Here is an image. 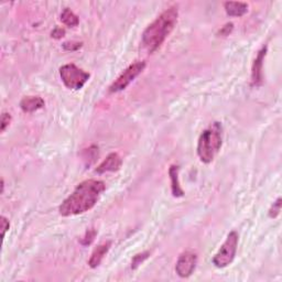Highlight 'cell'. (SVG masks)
I'll return each instance as SVG.
<instances>
[{"instance_id": "6", "label": "cell", "mask_w": 282, "mask_h": 282, "mask_svg": "<svg viewBox=\"0 0 282 282\" xmlns=\"http://www.w3.org/2000/svg\"><path fill=\"white\" fill-rule=\"evenodd\" d=\"M146 68V62L144 61H137L134 64L129 65V66L124 70V72L119 75V78L112 84L110 88V93H118L124 88H127V86L132 82V80L138 76L140 73H142V70Z\"/></svg>"}, {"instance_id": "15", "label": "cell", "mask_w": 282, "mask_h": 282, "mask_svg": "<svg viewBox=\"0 0 282 282\" xmlns=\"http://www.w3.org/2000/svg\"><path fill=\"white\" fill-rule=\"evenodd\" d=\"M150 256V252H144L141 254H136V256L132 258V269H137L139 266L142 264L146 259H148Z\"/></svg>"}, {"instance_id": "2", "label": "cell", "mask_w": 282, "mask_h": 282, "mask_svg": "<svg viewBox=\"0 0 282 282\" xmlns=\"http://www.w3.org/2000/svg\"><path fill=\"white\" fill-rule=\"evenodd\" d=\"M178 10L173 6L164 10L152 24L147 26L142 34V44L149 53L154 51L164 44V42L174 29L178 22Z\"/></svg>"}, {"instance_id": "5", "label": "cell", "mask_w": 282, "mask_h": 282, "mask_svg": "<svg viewBox=\"0 0 282 282\" xmlns=\"http://www.w3.org/2000/svg\"><path fill=\"white\" fill-rule=\"evenodd\" d=\"M60 76L68 88L78 90L86 84L90 75L75 64H65L60 68Z\"/></svg>"}, {"instance_id": "13", "label": "cell", "mask_w": 282, "mask_h": 282, "mask_svg": "<svg viewBox=\"0 0 282 282\" xmlns=\"http://www.w3.org/2000/svg\"><path fill=\"white\" fill-rule=\"evenodd\" d=\"M178 171H180V168L178 166H171L169 169V176L171 180V191H172V195L174 198H182L184 195V191L180 186V181H178Z\"/></svg>"}, {"instance_id": "1", "label": "cell", "mask_w": 282, "mask_h": 282, "mask_svg": "<svg viewBox=\"0 0 282 282\" xmlns=\"http://www.w3.org/2000/svg\"><path fill=\"white\" fill-rule=\"evenodd\" d=\"M106 188L105 183L100 180H86L80 183L74 192L64 200L58 208L64 218L83 214L88 212L98 202Z\"/></svg>"}, {"instance_id": "17", "label": "cell", "mask_w": 282, "mask_h": 282, "mask_svg": "<svg viewBox=\"0 0 282 282\" xmlns=\"http://www.w3.org/2000/svg\"><path fill=\"white\" fill-rule=\"evenodd\" d=\"M281 202H282V200L279 198L272 205H271V208L269 210V213H268L270 218H278V215L280 214V212H281Z\"/></svg>"}, {"instance_id": "22", "label": "cell", "mask_w": 282, "mask_h": 282, "mask_svg": "<svg viewBox=\"0 0 282 282\" xmlns=\"http://www.w3.org/2000/svg\"><path fill=\"white\" fill-rule=\"evenodd\" d=\"M232 28H234V24H225L223 28H222L220 30V36H230V34L232 32Z\"/></svg>"}, {"instance_id": "3", "label": "cell", "mask_w": 282, "mask_h": 282, "mask_svg": "<svg viewBox=\"0 0 282 282\" xmlns=\"http://www.w3.org/2000/svg\"><path fill=\"white\" fill-rule=\"evenodd\" d=\"M223 144L222 124L214 122L200 134L198 142V156L204 164H210L220 150Z\"/></svg>"}, {"instance_id": "16", "label": "cell", "mask_w": 282, "mask_h": 282, "mask_svg": "<svg viewBox=\"0 0 282 282\" xmlns=\"http://www.w3.org/2000/svg\"><path fill=\"white\" fill-rule=\"evenodd\" d=\"M96 235H97L96 230H94V228L88 230V232H85L84 237L82 238V240H80V244H82L83 246H88V245H90V244L93 242V240H95Z\"/></svg>"}, {"instance_id": "11", "label": "cell", "mask_w": 282, "mask_h": 282, "mask_svg": "<svg viewBox=\"0 0 282 282\" xmlns=\"http://www.w3.org/2000/svg\"><path fill=\"white\" fill-rule=\"evenodd\" d=\"M110 246H112V242H106L100 244V246H97V248L94 249V252L93 254H92V256L88 260V264L90 268L98 267L100 262H102V259H104V257L107 254V252H110Z\"/></svg>"}, {"instance_id": "23", "label": "cell", "mask_w": 282, "mask_h": 282, "mask_svg": "<svg viewBox=\"0 0 282 282\" xmlns=\"http://www.w3.org/2000/svg\"><path fill=\"white\" fill-rule=\"evenodd\" d=\"M4 180H2V194L4 193Z\"/></svg>"}, {"instance_id": "10", "label": "cell", "mask_w": 282, "mask_h": 282, "mask_svg": "<svg viewBox=\"0 0 282 282\" xmlns=\"http://www.w3.org/2000/svg\"><path fill=\"white\" fill-rule=\"evenodd\" d=\"M44 100L40 96H26L20 102V108L24 112H34L44 107Z\"/></svg>"}, {"instance_id": "8", "label": "cell", "mask_w": 282, "mask_h": 282, "mask_svg": "<svg viewBox=\"0 0 282 282\" xmlns=\"http://www.w3.org/2000/svg\"><path fill=\"white\" fill-rule=\"evenodd\" d=\"M266 53H267V46H264L262 50H259L254 61L252 68V82L254 86H260L262 84V66Z\"/></svg>"}, {"instance_id": "18", "label": "cell", "mask_w": 282, "mask_h": 282, "mask_svg": "<svg viewBox=\"0 0 282 282\" xmlns=\"http://www.w3.org/2000/svg\"><path fill=\"white\" fill-rule=\"evenodd\" d=\"M82 46H83L82 42H74V41L65 42V43H63V48L65 51L72 52V51H78V48H82Z\"/></svg>"}, {"instance_id": "9", "label": "cell", "mask_w": 282, "mask_h": 282, "mask_svg": "<svg viewBox=\"0 0 282 282\" xmlns=\"http://www.w3.org/2000/svg\"><path fill=\"white\" fill-rule=\"evenodd\" d=\"M122 160L120 156L116 152H112L107 156V158L97 166L96 172L98 174H102L106 172H116L122 168Z\"/></svg>"}, {"instance_id": "21", "label": "cell", "mask_w": 282, "mask_h": 282, "mask_svg": "<svg viewBox=\"0 0 282 282\" xmlns=\"http://www.w3.org/2000/svg\"><path fill=\"white\" fill-rule=\"evenodd\" d=\"M52 38H54V39H62V38L65 36V30L62 29V28H60V26H58V28L54 29L52 31V34H51Z\"/></svg>"}, {"instance_id": "20", "label": "cell", "mask_w": 282, "mask_h": 282, "mask_svg": "<svg viewBox=\"0 0 282 282\" xmlns=\"http://www.w3.org/2000/svg\"><path fill=\"white\" fill-rule=\"evenodd\" d=\"M0 223H2V238L4 240V236H6V232L9 230V227H10V224H9V220L4 218V216H2L0 218Z\"/></svg>"}, {"instance_id": "19", "label": "cell", "mask_w": 282, "mask_h": 282, "mask_svg": "<svg viewBox=\"0 0 282 282\" xmlns=\"http://www.w3.org/2000/svg\"><path fill=\"white\" fill-rule=\"evenodd\" d=\"M10 122H12V116H10V114L4 112L2 115V122H0V124H2V132H4V130L7 129Z\"/></svg>"}, {"instance_id": "14", "label": "cell", "mask_w": 282, "mask_h": 282, "mask_svg": "<svg viewBox=\"0 0 282 282\" xmlns=\"http://www.w3.org/2000/svg\"><path fill=\"white\" fill-rule=\"evenodd\" d=\"M61 21L65 24L70 26V28H73V26H76L80 24L78 17L75 14L72 10L68 8H65L62 14H61Z\"/></svg>"}, {"instance_id": "4", "label": "cell", "mask_w": 282, "mask_h": 282, "mask_svg": "<svg viewBox=\"0 0 282 282\" xmlns=\"http://www.w3.org/2000/svg\"><path fill=\"white\" fill-rule=\"evenodd\" d=\"M238 240H240L238 232L235 230L230 232L226 240L220 248V250L213 258V264L216 268H225L232 262L236 256Z\"/></svg>"}, {"instance_id": "12", "label": "cell", "mask_w": 282, "mask_h": 282, "mask_svg": "<svg viewBox=\"0 0 282 282\" xmlns=\"http://www.w3.org/2000/svg\"><path fill=\"white\" fill-rule=\"evenodd\" d=\"M224 8L230 17H242L248 12V4L246 2H227L224 4Z\"/></svg>"}, {"instance_id": "7", "label": "cell", "mask_w": 282, "mask_h": 282, "mask_svg": "<svg viewBox=\"0 0 282 282\" xmlns=\"http://www.w3.org/2000/svg\"><path fill=\"white\" fill-rule=\"evenodd\" d=\"M196 264L198 254L190 250L184 252L178 259L176 271L178 276H180L181 278H188L193 274L195 268H196Z\"/></svg>"}]
</instances>
